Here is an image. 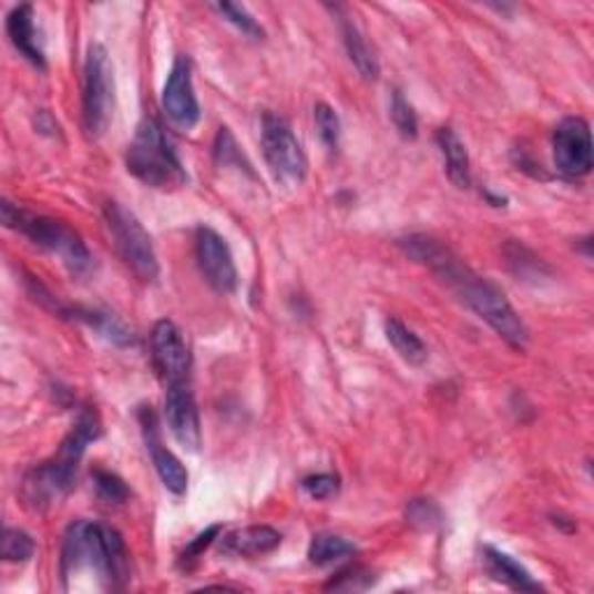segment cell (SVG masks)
Segmentation results:
<instances>
[{
    "label": "cell",
    "instance_id": "6da1fadb",
    "mask_svg": "<svg viewBox=\"0 0 594 594\" xmlns=\"http://www.w3.org/2000/svg\"><path fill=\"white\" fill-rule=\"evenodd\" d=\"M398 244L413 263L428 267L434 277H439L449 286L460 300L481 320H485L509 346H513L518 351L525 349L530 341V330L498 286L479 277L449 246L430 235H409Z\"/></svg>",
    "mask_w": 594,
    "mask_h": 594
},
{
    "label": "cell",
    "instance_id": "7a4b0ae2",
    "mask_svg": "<svg viewBox=\"0 0 594 594\" xmlns=\"http://www.w3.org/2000/svg\"><path fill=\"white\" fill-rule=\"evenodd\" d=\"M101 418H98L95 409L84 407L74 420L72 432L59 445V453L49 462L29 469L23 477L19 490L23 504L38 513L59 504L78 481V469L86 453V445L101 437Z\"/></svg>",
    "mask_w": 594,
    "mask_h": 594
},
{
    "label": "cell",
    "instance_id": "3957f363",
    "mask_svg": "<svg viewBox=\"0 0 594 594\" xmlns=\"http://www.w3.org/2000/svg\"><path fill=\"white\" fill-rule=\"evenodd\" d=\"M82 566H89L110 590H121L129 581V551L121 534L107 525L78 520L63 539L61 576L68 581Z\"/></svg>",
    "mask_w": 594,
    "mask_h": 594
},
{
    "label": "cell",
    "instance_id": "277c9868",
    "mask_svg": "<svg viewBox=\"0 0 594 594\" xmlns=\"http://www.w3.org/2000/svg\"><path fill=\"white\" fill-rule=\"evenodd\" d=\"M126 165L133 177L152 188H180L188 182L186 170L156 119H142L129 146Z\"/></svg>",
    "mask_w": 594,
    "mask_h": 594
},
{
    "label": "cell",
    "instance_id": "5b68a950",
    "mask_svg": "<svg viewBox=\"0 0 594 594\" xmlns=\"http://www.w3.org/2000/svg\"><path fill=\"white\" fill-rule=\"evenodd\" d=\"M0 216H3L6 228L27 235L40 249L59 256L72 275H84V272L91 269V254L86 244L78 233L70 231L65 223L31 214L12 205L10 201H3V205H0Z\"/></svg>",
    "mask_w": 594,
    "mask_h": 594
},
{
    "label": "cell",
    "instance_id": "8992f818",
    "mask_svg": "<svg viewBox=\"0 0 594 594\" xmlns=\"http://www.w3.org/2000/svg\"><path fill=\"white\" fill-rule=\"evenodd\" d=\"M105 226L114 239L121 260L126 263L133 275L144 284L156 281L161 272L158 258L152 237L144 231L140 218L121 203L112 201L105 205Z\"/></svg>",
    "mask_w": 594,
    "mask_h": 594
},
{
    "label": "cell",
    "instance_id": "52a82bcc",
    "mask_svg": "<svg viewBox=\"0 0 594 594\" xmlns=\"http://www.w3.org/2000/svg\"><path fill=\"white\" fill-rule=\"evenodd\" d=\"M114 65L103 44H91L84 63L82 116L91 140L103 137L114 116Z\"/></svg>",
    "mask_w": 594,
    "mask_h": 594
},
{
    "label": "cell",
    "instance_id": "ba28073f",
    "mask_svg": "<svg viewBox=\"0 0 594 594\" xmlns=\"http://www.w3.org/2000/svg\"><path fill=\"white\" fill-rule=\"evenodd\" d=\"M260 144L269 165V172L281 184H303L307 177V156L303 144L297 142L290 123L279 116L265 112L260 123Z\"/></svg>",
    "mask_w": 594,
    "mask_h": 594
},
{
    "label": "cell",
    "instance_id": "9c48e42d",
    "mask_svg": "<svg viewBox=\"0 0 594 594\" xmlns=\"http://www.w3.org/2000/svg\"><path fill=\"white\" fill-rule=\"evenodd\" d=\"M553 161L569 180L587 177L592 170V133L581 116H566L553 133Z\"/></svg>",
    "mask_w": 594,
    "mask_h": 594
},
{
    "label": "cell",
    "instance_id": "30bf717a",
    "mask_svg": "<svg viewBox=\"0 0 594 594\" xmlns=\"http://www.w3.org/2000/svg\"><path fill=\"white\" fill-rule=\"evenodd\" d=\"M195 256L207 284L216 293H235L237 288V267L226 239L216 231L201 226L195 233Z\"/></svg>",
    "mask_w": 594,
    "mask_h": 594
},
{
    "label": "cell",
    "instance_id": "8fae6325",
    "mask_svg": "<svg viewBox=\"0 0 594 594\" xmlns=\"http://www.w3.org/2000/svg\"><path fill=\"white\" fill-rule=\"evenodd\" d=\"M165 418L167 428L184 445L186 451L197 453L203 445V430H201V413H197V404L191 390V381L170 383L165 392Z\"/></svg>",
    "mask_w": 594,
    "mask_h": 594
},
{
    "label": "cell",
    "instance_id": "7c38bea8",
    "mask_svg": "<svg viewBox=\"0 0 594 594\" xmlns=\"http://www.w3.org/2000/svg\"><path fill=\"white\" fill-rule=\"evenodd\" d=\"M152 358L165 383H182L191 379V354L180 328L163 318L152 332Z\"/></svg>",
    "mask_w": 594,
    "mask_h": 594
},
{
    "label": "cell",
    "instance_id": "4fadbf2b",
    "mask_svg": "<svg viewBox=\"0 0 594 594\" xmlns=\"http://www.w3.org/2000/svg\"><path fill=\"white\" fill-rule=\"evenodd\" d=\"M163 112L170 116L175 126L191 131L201 121V105H197L191 63L186 57H180L172 65L167 82L163 89Z\"/></svg>",
    "mask_w": 594,
    "mask_h": 594
},
{
    "label": "cell",
    "instance_id": "5bb4252c",
    "mask_svg": "<svg viewBox=\"0 0 594 594\" xmlns=\"http://www.w3.org/2000/svg\"><path fill=\"white\" fill-rule=\"evenodd\" d=\"M140 426H142V434H144V443L146 451L152 455V462L156 467V472L163 481V485L175 492V494H184L188 488V472L186 467L180 462V458L167 451L165 445L161 443V434H158V420L152 407H144L140 411Z\"/></svg>",
    "mask_w": 594,
    "mask_h": 594
},
{
    "label": "cell",
    "instance_id": "9a60e30c",
    "mask_svg": "<svg viewBox=\"0 0 594 594\" xmlns=\"http://www.w3.org/2000/svg\"><path fill=\"white\" fill-rule=\"evenodd\" d=\"M8 35L23 59L44 70L47 63L40 44V33L35 29L33 6H19L8 14Z\"/></svg>",
    "mask_w": 594,
    "mask_h": 594
},
{
    "label": "cell",
    "instance_id": "2e32d148",
    "mask_svg": "<svg viewBox=\"0 0 594 594\" xmlns=\"http://www.w3.org/2000/svg\"><path fill=\"white\" fill-rule=\"evenodd\" d=\"M281 546V534L275 528L254 525L231 532L221 541V551L237 557H258L277 551Z\"/></svg>",
    "mask_w": 594,
    "mask_h": 594
},
{
    "label": "cell",
    "instance_id": "e0dca14e",
    "mask_svg": "<svg viewBox=\"0 0 594 594\" xmlns=\"http://www.w3.org/2000/svg\"><path fill=\"white\" fill-rule=\"evenodd\" d=\"M437 144L439 152L443 156L445 175L458 186V188H469L472 186V170H469V154L464 142L458 137L453 129H439L437 133Z\"/></svg>",
    "mask_w": 594,
    "mask_h": 594
},
{
    "label": "cell",
    "instance_id": "ac0fdd59",
    "mask_svg": "<svg viewBox=\"0 0 594 594\" xmlns=\"http://www.w3.org/2000/svg\"><path fill=\"white\" fill-rule=\"evenodd\" d=\"M485 564H488V572L492 574L494 581H500L513 590H530V592L541 590V585L532 578V574L523 564L515 562L511 555H506L498 549L485 546Z\"/></svg>",
    "mask_w": 594,
    "mask_h": 594
},
{
    "label": "cell",
    "instance_id": "d6986e66",
    "mask_svg": "<svg viewBox=\"0 0 594 594\" xmlns=\"http://www.w3.org/2000/svg\"><path fill=\"white\" fill-rule=\"evenodd\" d=\"M339 27H341L344 44H346V52H349L351 63L356 65V70L362 74L365 80L375 82L379 78V63H377L375 54H371V49L367 47V42H365L362 33L358 31L354 19L346 17V14H339Z\"/></svg>",
    "mask_w": 594,
    "mask_h": 594
},
{
    "label": "cell",
    "instance_id": "ffe728a7",
    "mask_svg": "<svg viewBox=\"0 0 594 594\" xmlns=\"http://www.w3.org/2000/svg\"><path fill=\"white\" fill-rule=\"evenodd\" d=\"M386 337L395 351L400 354L402 360L409 365H423L428 360V349L423 339H420L411 328H407L402 320L388 318L386 320Z\"/></svg>",
    "mask_w": 594,
    "mask_h": 594
},
{
    "label": "cell",
    "instance_id": "44dd1931",
    "mask_svg": "<svg viewBox=\"0 0 594 594\" xmlns=\"http://www.w3.org/2000/svg\"><path fill=\"white\" fill-rule=\"evenodd\" d=\"M356 553V546L351 541L337 534H316L309 543V562L316 566H328L344 557H351Z\"/></svg>",
    "mask_w": 594,
    "mask_h": 594
},
{
    "label": "cell",
    "instance_id": "7402d4cb",
    "mask_svg": "<svg viewBox=\"0 0 594 594\" xmlns=\"http://www.w3.org/2000/svg\"><path fill=\"white\" fill-rule=\"evenodd\" d=\"M314 121H316L320 142L326 144L328 152H337L339 137H341V123H339L335 107H330L328 103H318L314 107Z\"/></svg>",
    "mask_w": 594,
    "mask_h": 594
},
{
    "label": "cell",
    "instance_id": "603a6c76",
    "mask_svg": "<svg viewBox=\"0 0 594 594\" xmlns=\"http://www.w3.org/2000/svg\"><path fill=\"white\" fill-rule=\"evenodd\" d=\"M390 119L395 123V129L404 137V140H416L418 137V119L413 107L407 103V98L402 91H392V101H390Z\"/></svg>",
    "mask_w": 594,
    "mask_h": 594
},
{
    "label": "cell",
    "instance_id": "cb8c5ba5",
    "mask_svg": "<svg viewBox=\"0 0 594 594\" xmlns=\"http://www.w3.org/2000/svg\"><path fill=\"white\" fill-rule=\"evenodd\" d=\"M93 483H95L98 494H101V500H105L107 504H123L131 498L129 485L123 483L116 474L105 472V469H95Z\"/></svg>",
    "mask_w": 594,
    "mask_h": 594
},
{
    "label": "cell",
    "instance_id": "d4e9b609",
    "mask_svg": "<svg viewBox=\"0 0 594 594\" xmlns=\"http://www.w3.org/2000/svg\"><path fill=\"white\" fill-rule=\"evenodd\" d=\"M35 553L33 539L23 530L8 528L3 534V560L6 562H29Z\"/></svg>",
    "mask_w": 594,
    "mask_h": 594
},
{
    "label": "cell",
    "instance_id": "484cf974",
    "mask_svg": "<svg viewBox=\"0 0 594 594\" xmlns=\"http://www.w3.org/2000/svg\"><path fill=\"white\" fill-rule=\"evenodd\" d=\"M407 523L416 530H434L441 523V511L432 500H411L407 504Z\"/></svg>",
    "mask_w": 594,
    "mask_h": 594
},
{
    "label": "cell",
    "instance_id": "4316f807",
    "mask_svg": "<svg viewBox=\"0 0 594 594\" xmlns=\"http://www.w3.org/2000/svg\"><path fill=\"white\" fill-rule=\"evenodd\" d=\"M223 19H228L231 23H233V27H237L244 35H249V38H254V40H260L265 33H263V29L258 27V21L249 14V12H246L242 6H235V3H216V6H212Z\"/></svg>",
    "mask_w": 594,
    "mask_h": 594
},
{
    "label": "cell",
    "instance_id": "83f0119b",
    "mask_svg": "<svg viewBox=\"0 0 594 594\" xmlns=\"http://www.w3.org/2000/svg\"><path fill=\"white\" fill-rule=\"evenodd\" d=\"M218 534H221V525H212V528H207L205 532H201L188 543V546L184 549V553L180 555V566L184 569V572H191V569L197 564V560L203 557V553L218 539Z\"/></svg>",
    "mask_w": 594,
    "mask_h": 594
},
{
    "label": "cell",
    "instance_id": "f1b7e54d",
    "mask_svg": "<svg viewBox=\"0 0 594 594\" xmlns=\"http://www.w3.org/2000/svg\"><path fill=\"white\" fill-rule=\"evenodd\" d=\"M303 490L311 500H332L339 492V479L335 474H314L303 481Z\"/></svg>",
    "mask_w": 594,
    "mask_h": 594
}]
</instances>
